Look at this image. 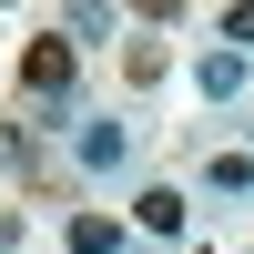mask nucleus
Here are the masks:
<instances>
[{
    "mask_svg": "<svg viewBox=\"0 0 254 254\" xmlns=\"http://www.w3.org/2000/svg\"><path fill=\"white\" fill-rule=\"evenodd\" d=\"M214 31H224V41H234V61H244V51H254V0H244V10H224V20H214Z\"/></svg>",
    "mask_w": 254,
    "mask_h": 254,
    "instance_id": "obj_7",
    "label": "nucleus"
},
{
    "mask_svg": "<svg viewBox=\"0 0 254 254\" xmlns=\"http://www.w3.org/2000/svg\"><path fill=\"white\" fill-rule=\"evenodd\" d=\"M20 92H41L51 112L71 102V41H61V31H41L31 51H20Z\"/></svg>",
    "mask_w": 254,
    "mask_h": 254,
    "instance_id": "obj_1",
    "label": "nucleus"
},
{
    "mask_svg": "<svg viewBox=\"0 0 254 254\" xmlns=\"http://www.w3.org/2000/svg\"><path fill=\"white\" fill-rule=\"evenodd\" d=\"M142 234H183V193H173V183L142 193Z\"/></svg>",
    "mask_w": 254,
    "mask_h": 254,
    "instance_id": "obj_4",
    "label": "nucleus"
},
{
    "mask_svg": "<svg viewBox=\"0 0 254 254\" xmlns=\"http://www.w3.org/2000/svg\"><path fill=\"white\" fill-rule=\"evenodd\" d=\"M71 254H122V214H71Z\"/></svg>",
    "mask_w": 254,
    "mask_h": 254,
    "instance_id": "obj_3",
    "label": "nucleus"
},
{
    "mask_svg": "<svg viewBox=\"0 0 254 254\" xmlns=\"http://www.w3.org/2000/svg\"><path fill=\"white\" fill-rule=\"evenodd\" d=\"M71 153H81V173H112L132 142H122V122H81V142H71Z\"/></svg>",
    "mask_w": 254,
    "mask_h": 254,
    "instance_id": "obj_2",
    "label": "nucleus"
},
{
    "mask_svg": "<svg viewBox=\"0 0 254 254\" xmlns=\"http://www.w3.org/2000/svg\"><path fill=\"white\" fill-rule=\"evenodd\" d=\"M234 81H244V61H234V51H214V61H203V102H234Z\"/></svg>",
    "mask_w": 254,
    "mask_h": 254,
    "instance_id": "obj_6",
    "label": "nucleus"
},
{
    "mask_svg": "<svg viewBox=\"0 0 254 254\" xmlns=\"http://www.w3.org/2000/svg\"><path fill=\"white\" fill-rule=\"evenodd\" d=\"M10 244H20V214H10V203H0V254H10Z\"/></svg>",
    "mask_w": 254,
    "mask_h": 254,
    "instance_id": "obj_8",
    "label": "nucleus"
},
{
    "mask_svg": "<svg viewBox=\"0 0 254 254\" xmlns=\"http://www.w3.org/2000/svg\"><path fill=\"white\" fill-rule=\"evenodd\" d=\"M203 173H214V193H254V153H214Z\"/></svg>",
    "mask_w": 254,
    "mask_h": 254,
    "instance_id": "obj_5",
    "label": "nucleus"
}]
</instances>
